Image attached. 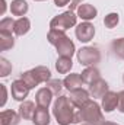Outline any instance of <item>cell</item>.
<instances>
[{"label": "cell", "instance_id": "obj_9", "mask_svg": "<svg viewBox=\"0 0 124 125\" xmlns=\"http://www.w3.org/2000/svg\"><path fill=\"white\" fill-rule=\"evenodd\" d=\"M89 93L93 99H102L107 92H110V86L104 79H99L96 82H93L92 84H89Z\"/></svg>", "mask_w": 124, "mask_h": 125}, {"label": "cell", "instance_id": "obj_31", "mask_svg": "<svg viewBox=\"0 0 124 125\" xmlns=\"http://www.w3.org/2000/svg\"><path fill=\"white\" fill-rule=\"evenodd\" d=\"M82 3H83V0H72V1H70V4H69V10L74 12V10H76Z\"/></svg>", "mask_w": 124, "mask_h": 125}, {"label": "cell", "instance_id": "obj_28", "mask_svg": "<svg viewBox=\"0 0 124 125\" xmlns=\"http://www.w3.org/2000/svg\"><path fill=\"white\" fill-rule=\"evenodd\" d=\"M13 26H15V21L12 18H3L0 21V32H13Z\"/></svg>", "mask_w": 124, "mask_h": 125}, {"label": "cell", "instance_id": "obj_37", "mask_svg": "<svg viewBox=\"0 0 124 125\" xmlns=\"http://www.w3.org/2000/svg\"><path fill=\"white\" fill-rule=\"evenodd\" d=\"M123 82H124V74H123Z\"/></svg>", "mask_w": 124, "mask_h": 125}, {"label": "cell", "instance_id": "obj_30", "mask_svg": "<svg viewBox=\"0 0 124 125\" xmlns=\"http://www.w3.org/2000/svg\"><path fill=\"white\" fill-rule=\"evenodd\" d=\"M121 114H124V90L118 93V108H117Z\"/></svg>", "mask_w": 124, "mask_h": 125}, {"label": "cell", "instance_id": "obj_8", "mask_svg": "<svg viewBox=\"0 0 124 125\" xmlns=\"http://www.w3.org/2000/svg\"><path fill=\"white\" fill-rule=\"evenodd\" d=\"M69 99H70V102H72L77 109H80V108H83V106L91 100V93H89V90L80 87V89L72 90Z\"/></svg>", "mask_w": 124, "mask_h": 125}, {"label": "cell", "instance_id": "obj_21", "mask_svg": "<svg viewBox=\"0 0 124 125\" xmlns=\"http://www.w3.org/2000/svg\"><path fill=\"white\" fill-rule=\"evenodd\" d=\"M72 67H73V61L69 57H59L56 61V70L60 74H67L72 70Z\"/></svg>", "mask_w": 124, "mask_h": 125}, {"label": "cell", "instance_id": "obj_29", "mask_svg": "<svg viewBox=\"0 0 124 125\" xmlns=\"http://www.w3.org/2000/svg\"><path fill=\"white\" fill-rule=\"evenodd\" d=\"M0 90H1V102H0V106L3 108L7 102V89H6V84H0Z\"/></svg>", "mask_w": 124, "mask_h": 125}, {"label": "cell", "instance_id": "obj_24", "mask_svg": "<svg viewBox=\"0 0 124 125\" xmlns=\"http://www.w3.org/2000/svg\"><path fill=\"white\" fill-rule=\"evenodd\" d=\"M111 48H112L114 54H115L118 58L124 60V38H117V39H114L112 44H111Z\"/></svg>", "mask_w": 124, "mask_h": 125}, {"label": "cell", "instance_id": "obj_27", "mask_svg": "<svg viewBox=\"0 0 124 125\" xmlns=\"http://www.w3.org/2000/svg\"><path fill=\"white\" fill-rule=\"evenodd\" d=\"M12 73V62L6 60L4 57L0 58V77H7Z\"/></svg>", "mask_w": 124, "mask_h": 125}, {"label": "cell", "instance_id": "obj_19", "mask_svg": "<svg viewBox=\"0 0 124 125\" xmlns=\"http://www.w3.org/2000/svg\"><path fill=\"white\" fill-rule=\"evenodd\" d=\"M35 103L31 100H24L21 105H19V115L21 118L24 119H32L34 114H35Z\"/></svg>", "mask_w": 124, "mask_h": 125}, {"label": "cell", "instance_id": "obj_38", "mask_svg": "<svg viewBox=\"0 0 124 125\" xmlns=\"http://www.w3.org/2000/svg\"><path fill=\"white\" fill-rule=\"evenodd\" d=\"M117 125H118V124H117Z\"/></svg>", "mask_w": 124, "mask_h": 125}, {"label": "cell", "instance_id": "obj_1", "mask_svg": "<svg viewBox=\"0 0 124 125\" xmlns=\"http://www.w3.org/2000/svg\"><path fill=\"white\" fill-rule=\"evenodd\" d=\"M74 105L70 102L69 96H64L60 94L54 105H53V115L57 121L59 125H70L74 124V115H76V111H74Z\"/></svg>", "mask_w": 124, "mask_h": 125}, {"label": "cell", "instance_id": "obj_25", "mask_svg": "<svg viewBox=\"0 0 124 125\" xmlns=\"http://www.w3.org/2000/svg\"><path fill=\"white\" fill-rule=\"evenodd\" d=\"M118 22H120V16H118V13H115V12L108 13V15L104 18V25H105V28H108V29L115 28V26L118 25Z\"/></svg>", "mask_w": 124, "mask_h": 125}, {"label": "cell", "instance_id": "obj_35", "mask_svg": "<svg viewBox=\"0 0 124 125\" xmlns=\"http://www.w3.org/2000/svg\"><path fill=\"white\" fill-rule=\"evenodd\" d=\"M34 1H44V0H34Z\"/></svg>", "mask_w": 124, "mask_h": 125}, {"label": "cell", "instance_id": "obj_17", "mask_svg": "<svg viewBox=\"0 0 124 125\" xmlns=\"http://www.w3.org/2000/svg\"><path fill=\"white\" fill-rule=\"evenodd\" d=\"M80 77H82L83 83H86V84H92L93 82H96V80L101 79V71H99L96 67L91 65V67H86V68L82 71Z\"/></svg>", "mask_w": 124, "mask_h": 125}, {"label": "cell", "instance_id": "obj_32", "mask_svg": "<svg viewBox=\"0 0 124 125\" xmlns=\"http://www.w3.org/2000/svg\"><path fill=\"white\" fill-rule=\"evenodd\" d=\"M70 1H72V0H54V4H56L57 7H63V6H66V4H70Z\"/></svg>", "mask_w": 124, "mask_h": 125}, {"label": "cell", "instance_id": "obj_22", "mask_svg": "<svg viewBox=\"0 0 124 125\" xmlns=\"http://www.w3.org/2000/svg\"><path fill=\"white\" fill-rule=\"evenodd\" d=\"M15 47V38L10 32H0V50L7 51Z\"/></svg>", "mask_w": 124, "mask_h": 125}, {"label": "cell", "instance_id": "obj_2", "mask_svg": "<svg viewBox=\"0 0 124 125\" xmlns=\"http://www.w3.org/2000/svg\"><path fill=\"white\" fill-rule=\"evenodd\" d=\"M82 121L85 124H89V125H101L105 122L104 114H102V108L95 100H89L83 108H80L76 112L74 124H79Z\"/></svg>", "mask_w": 124, "mask_h": 125}, {"label": "cell", "instance_id": "obj_3", "mask_svg": "<svg viewBox=\"0 0 124 125\" xmlns=\"http://www.w3.org/2000/svg\"><path fill=\"white\" fill-rule=\"evenodd\" d=\"M47 39L51 45L56 47L57 54L60 57H69L72 58L73 54L76 52V47L73 44V41L64 33L63 31H57V29H50L47 33Z\"/></svg>", "mask_w": 124, "mask_h": 125}, {"label": "cell", "instance_id": "obj_13", "mask_svg": "<svg viewBox=\"0 0 124 125\" xmlns=\"http://www.w3.org/2000/svg\"><path fill=\"white\" fill-rule=\"evenodd\" d=\"M21 115L12 109H4L0 112V125H19Z\"/></svg>", "mask_w": 124, "mask_h": 125}, {"label": "cell", "instance_id": "obj_18", "mask_svg": "<svg viewBox=\"0 0 124 125\" xmlns=\"http://www.w3.org/2000/svg\"><path fill=\"white\" fill-rule=\"evenodd\" d=\"M28 10H29V6H28V3L25 0H12V3H10V13L13 16L22 18V16H25L28 13Z\"/></svg>", "mask_w": 124, "mask_h": 125}, {"label": "cell", "instance_id": "obj_6", "mask_svg": "<svg viewBox=\"0 0 124 125\" xmlns=\"http://www.w3.org/2000/svg\"><path fill=\"white\" fill-rule=\"evenodd\" d=\"M29 87L28 84L22 80V79H18L15 82H12V86H10V93H12V97L18 102H24L28 94H29Z\"/></svg>", "mask_w": 124, "mask_h": 125}, {"label": "cell", "instance_id": "obj_5", "mask_svg": "<svg viewBox=\"0 0 124 125\" xmlns=\"http://www.w3.org/2000/svg\"><path fill=\"white\" fill-rule=\"evenodd\" d=\"M76 55L80 65H86V67L95 65L101 61V52L96 47H82L76 52Z\"/></svg>", "mask_w": 124, "mask_h": 125}, {"label": "cell", "instance_id": "obj_14", "mask_svg": "<svg viewBox=\"0 0 124 125\" xmlns=\"http://www.w3.org/2000/svg\"><path fill=\"white\" fill-rule=\"evenodd\" d=\"M63 84H64V87L69 92H72V90L80 89L82 84H83V80H82V77H80L79 73H72V74L66 76V79L63 80Z\"/></svg>", "mask_w": 124, "mask_h": 125}, {"label": "cell", "instance_id": "obj_15", "mask_svg": "<svg viewBox=\"0 0 124 125\" xmlns=\"http://www.w3.org/2000/svg\"><path fill=\"white\" fill-rule=\"evenodd\" d=\"M29 29H31V21H29L28 18L22 16V18H18V19L15 21L13 33H15L16 36H24V35H26V33L29 32Z\"/></svg>", "mask_w": 124, "mask_h": 125}, {"label": "cell", "instance_id": "obj_36", "mask_svg": "<svg viewBox=\"0 0 124 125\" xmlns=\"http://www.w3.org/2000/svg\"><path fill=\"white\" fill-rule=\"evenodd\" d=\"M82 125H89V124H82Z\"/></svg>", "mask_w": 124, "mask_h": 125}, {"label": "cell", "instance_id": "obj_34", "mask_svg": "<svg viewBox=\"0 0 124 125\" xmlns=\"http://www.w3.org/2000/svg\"><path fill=\"white\" fill-rule=\"evenodd\" d=\"M101 125H117L115 122H110V121H105L104 124H101Z\"/></svg>", "mask_w": 124, "mask_h": 125}, {"label": "cell", "instance_id": "obj_12", "mask_svg": "<svg viewBox=\"0 0 124 125\" xmlns=\"http://www.w3.org/2000/svg\"><path fill=\"white\" fill-rule=\"evenodd\" d=\"M53 92L48 89V87H41V89H38V92L35 94V102H37V106H39V108H47L48 109V106L51 105V102H53Z\"/></svg>", "mask_w": 124, "mask_h": 125}, {"label": "cell", "instance_id": "obj_7", "mask_svg": "<svg viewBox=\"0 0 124 125\" xmlns=\"http://www.w3.org/2000/svg\"><path fill=\"white\" fill-rule=\"evenodd\" d=\"M74 33H76V38L80 42H89L95 36V26L91 22H82L76 26Z\"/></svg>", "mask_w": 124, "mask_h": 125}, {"label": "cell", "instance_id": "obj_20", "mask_svg": "<svg viewBox=\"0 0 124 125\" xmlns=\"http://www.w3.org/2000/svg\"><path fill=\"white\" fill-rule=\"evenodd\" d=\"M32 73L35 74V77H37V80H38L39 84L41 83H47V82L51 80V71L45 65H38V67L32 68Z\"/></svg>", "mask_w": 124, "mask_h": 125}, {"label": "cell", "instance_id": "obj_26", "mask_svg": "<svg viewBox=\"0 0 124 125\" xmlns=\"http://www.w3.org/2000/svg\"><path fill=\"white\" fill-rule=\"evenodd\" d=\"M45 84H47V87L53 92V94H56V96H59V94L62 93L63 87H64L63 82H62V80H59V79H51V80H50V82H47Z\"/></svg>", "mask_w": 124, "mask_h": 125}, {"label": "cell", "instance_id": "obj_33", "mask_svg": "<svg viewBox=\"0 0 124 125\" xmlns=\"http://www.w3.org/2000/svg\"><path fill=\"white\" fill-rule=\"evenodd\" d=\"M1 1V9H0V15L3 16L4 15V12H6V0H0Z\"/></svg>", "mask_w": 124, "mask_h": 125}, {"label": "cell", "instance_id": "obj_10", "mask_svg": "<svg viewBox=\"0 0 124 125\" xmlns=\"http://www.w3.org/2000/svg\"><path fill=\"white\" fill-rule=\"evenodd\" d=\"M76 13H77V18H80V19L85 21V22L93 21V19L98 16L96 7L92 6V4H89V3H82V4L76 9Z\"/></svg>", "mask_w": 124, "mask_h": 125}, {"label": "cell", "instance_id": "obj_16", "mask_svg": "<svg viewBox=\"0 0 124 125\" xmlns=\"http://www.w3.org/2000/svg\"><path fill=\"white\" fill-rule=\"evenodd\" d=\"M34 125H50V112L47 108H39L37 106L35 114L32 116Z\"/></svg>", "mask_w": 124, "mask_h": 125}, {"label": "cell", "instance_id": "obj_11", "mask_svg": "<svg viewBox=\"0 0 124 125\" xmlns=\"http://www.w3.org/2000/svg\"><path fill=\"white\" fill-rule=\"evenodd\" d=\"M102 111H105L107 114L115 111L118 108V93L117 92H107L105 96L102 97V103H101Z\"/></svg>", "mask_w": 124, "mask_h": 125}, {"label": "cell", "instance_id": "obj_23", "mask_svg": "<svg viewBox=\"0 0 124 125\" xmlns=\"http://www.w3.org/2000/svg\"><path fill=\"white\" fill-rule=\"evenodd\" d=\"M21 79L28 84V87L29 89H35L39 83H38V80H37V77H35V74L32 73V70H28V71H25V73H22L21 74Z\"/></svg>", "mask_w": 124, "mask_h": 125}, {"label": "cell", "instance_id": "obj_4", "mask_svg": "<svg viewBox=\"0 0 124 125\" xmlns=\"http://www.w3.org/2000/svg\"><path fill=\"white\" fill-rule=\"evenodd\" d=\"M76 22H77V16L74 15V12L67 10V12H63L60 15L54 16L50 21V29H57V31L66 32L67 29L76 26Z\"/></svg>", "mask_w": 124, "mask_h": 125}]
</instances>
